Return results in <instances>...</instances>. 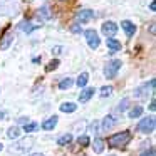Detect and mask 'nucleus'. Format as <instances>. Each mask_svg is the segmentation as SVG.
<instances>
[{
    "mask_svg": "<svg viewBox=\"0 0 156 156\" xmlns=\"http://www.w3.org/2000/svg\"><path fill=\"white\" fill-rule=\"evenodd\" d=\"M111 94H112L111 86H104V87H101V98H109Z\"/></svg>",
    "mask_w": 156,
    "mask_h": 156,
    "instance_id": "obj_26",
    "label": "nucleus"
},
{
    "mask_svg": "<svg viewBox=\"0 0 156 156\" xmlns=\"http://www.w3.org/2000/svg\"><path fill=\"white\" fill-rule=\"evenodd\" d=\"M2 148H4V146H2V143H0V151H2Z\"/></svg>",
    "mask_w": 156,
    "mask_h": 156,
    "instance_id": "obj_37",
    "label": "nucleus"
},
{
    "mask_svg": "<svg viewBox=\"0 0 156 156\" xmlns=\"http://www.w3.org/2000/svg\"><path fill=\"white\" fill-rule=\"evenodd\" d=\"M2 118H4V112H0V119H2Z\"/></svg>",
    "mask_w": 156,
    "mask_h": 156,
    "instance_id": "obj_36",
    "label": "nucleus"
},
{
    "mask_svg": "<svg viewBox=\"0 0 156 156\" xmlns=\"http://www.w3.org/2000/svg\"><path fill=\"white\" fill-rule=\"evenodd\" d=\"M71 30H72V32H81V27H79V24H72Z\"/></svg>",
    "mask_w": 156,
    "mask_h": 156,
    "instance_id": "obj_31",
    "label": "nucleus"
},
{
    "mask_svg": "<svg viewBox=\"0 0 156 156\" xmlns=\"http://www.w3.org/2000/svg\"><path fill=\"white\" fill-rule=\"evenodd\" d=\"M29 156H44V154H41V153H34V154H29Z\"/></svg>",
    "mask_w": 156,
    "mask_h": 156,
    "instance_id": "obj_35",
    "label": "nucleus"
},
{
    "mask_svg": "<svg viewBox=\"0 0 156 156\" xmlns=\"http://www.w3.org/2000/svg\"><path fill=\"white\" fill-rule=\"evenodd\" d=\"M98 129H99V128H98V121H94V122L91 124V131L96 134V133H98Z\"/></svg>",
    "mask_w": 156,
    "mask_h": 156,
    "instance_id": "obj_30",
    "label": "nucleus"
},
{
    "mask_svg": "<svg viewBox=\"0 0 156 156\" xmlns=\"http://www.w3.org/2000/svg\"><path fill=\"white\" fill-rule=\"evenodd\" d=\"M17 122H19V124H27V122H29V118H20Z\"/></svg>",
    "mask_w": 156,
    "mask_h": 156,
    "instance_id": "obj_32",
    "label": "nucleus"
},
{
    "mask_svg": "<svg viewBox=\"0 0 156 156\" xmlns=\"http://www.w3.org/2000/svg\"><path fill=\"white\" fill-rule=\"evenodd\" d=\"M86 41H87L89 47L94 49V51L99 47V44H101V42H99V35L96 30H86Z\"/></svg>",
    "mask_w": 156,
    "mask_h": 156,
    "instance_id": "obj_7",
    "label": "nucleus"
},
{
    "mask_svg": "<svg viewBox=\"0 0 156 156\" xmlns=\"http://www.w3.org/2000/svg\"><path fill=\"white\" fill-rule=\"evenodd\" d=\"M154 126H156L154 118H143L138 124V131L144 133V134H149V133L154 131Z\"/></svg>",
    "mask_w": 156,
    "mask_h": 156,
    "instance_id": "obj_4",
    "label": "nucleus"
},
{
    "mask_svg": "<svg viewBox=\"0 0 156 156\" xmlns=\"http://www.w3.org/2000/svg\"><path fill=\"white\" fill-rule=\"evenodd\" d=\"M39 128H41V126H39L37 122H29V124L24 126V131L25 133H34V131H37Z\"/></svg>",
    "mask_w": 156,
    "mask_h": 156,
    "instance_id": "obj_24",
    "label": "nucleus"
},
{
    "mask_svg": "<svg viewBox=\"0 0 156 156\" xmlns=\"http://www.w3.org/2000/svg\"><path fill=\"white\" fill-rule=\"evenodd\" d=\"M149 89H154V79L153 81H149V84H143V86H139V87H136L134 89V98H138V99H146L148 98V91Z\"/></svg>",
    "mask_w": 156,
    "mask_h": 156,
    "instance_id": "obj_5",
    "label": "nucleus"
},
{
    "mask_svg": "<svg viewBox=\"0 0 156 156\" xmlns=\"http://www.w3.org/2000/svg\"><path fill=\"white\" fill-rule=\"evenodd\" d=\"M72 84H74V81H72L71 77H66V79H62V81L59 82V89H62V91H66V89L72 87Z\"/></svg>",
    "mask_w": 156,
    "mask_h": 156,
    "instance_id": "obj_20",
    "label": "nucleus"
},
{
    "mask_svg": "<svg viewBox=\"0 0 156 156\" xmlns=\"http://www.w3.org/2000/svg\"><path fill=\"white\" fill-rule=\"evenodd\" d=\"M32 144H34V138H24V139H20V141L14 143L9 151H10L12 154H22V153L29 151V149L32 148Z\"/></svg>",
    "mask_w": 156,
    "mask_h": 156,
    "instance_id": "obj_2",
    "label": "nucleus"
},
{
    "mask_svg": "<svg viewBox=\"0 0 156 156\" xmlns=\"http://www.w3.org/2000/svg\"><path fill=\"white\" fill-rule=\"evenodd\" d=\"M118 124V116L114 114H108L104 119H102V131H109V129H112L114 126Z\"/></svg>",
    "mask_w": 156,
    "mask_h": 156,
    "instance_id": "obj_9",
    "label": "nucleus"
},
{
    "mask_svg": "<svg viewBox=\"0 0 156 156\" xmlns=\"http://www.w3.org/2000/svg\"><path fill=\"white\" fill-rule=\"evenodd\" d=\"M19 27H20V30H22V32H25V34H30L32 30H35V29H37L30 20H24V22H20V25H19Z\"/></svg>",
    "mask_w": 156,
    "mask_h": 156,
    "instance_id": "obj_14",
    "label": "nucleus"
},
{
    "mask_svg": "<svg viewBox=\"0 0 156 156\" xmlns=\"http://www.w3.org/2000/svg\"><path fill=\"white\" fill-rule=\"evenodd\" d=\"M14 39H15V35H14V32L12 30H9L7 34L2 37V41H0V51H5V49H9L10 47V44L14 42Z\"/></svg>",
    "mask_w": 156,
    "mask_h": 156,
    "instance_id": "obj_10",
    "label": "nucleus"
},
{
    "mask_svg": "<svg viewBox=\"0 0 156 156\" xmlns=\"http://www.w3.org/2000/svg\"><path fill=\"white\" fill-rule=\"evenodd\" d=\"M106 44H108V47H109V49H111V52L121 51V42L116 41L114 37H112V39H108V41H106Z\"/></svg>",
    "mask_w": 156,
    "mask_h": 156,
    "instance_id": "obj_15",
    "label": "nucleus"
},
{
    "mask_svg": "<svg viewBox=\"0 0 156 156\" xmlns=\"http://www.w3.org/2000/svg\"><path fill=\"white\" fill-rule=\"evenodd\" d=\"M92 96H94V87H86L84 91L79 94V102H87Z\"/></svg>",
    "mask_w": 156,
    "mask_h": 156,
    "instance_id": "obj_13",
    "label": "nucleus"
},
{
    "mask_svg": "<svg viewBox=\"0 0 156 156\" xmlns=\"http://www.w3.org/2000/svg\"><path fill=\"white\" fill-rule=\"evenodd\" d=\"M76 109H77V106L74 104V102H62L61 104V111L62 112H69V114H71V112H74Z\"/></svg>",
    "mask_w": 156,
    "mask_h": 156,
    "instance_id": "obj_16",
    "label": "nucleus"
},
{
    "mask_svg": "<svg viewBox=\"0 0 156 156\" xmlns=\"http://www.w3.org/2000/svg\"><path fill=\"white\" fill-rule=\"evenodd\" d=\"M141 114H143V108H141V106H136V108H133L131 111H129L128 116H129L131 119H136V118H139Z\"/></svg>",
    "mask_w": 156,
    "mask_h": 156,
    "instance_id": "obj_21",
    "label": "nucleus"
},
{
    "mask_svg": "<svg viewBox=\"0 0 156 156\" xmlns=\"http://www.w3.org/2000/svg\"><path fill=\"white\" fill-rule=\"evenodd\" d=\"M141 156H154V149H153V148H149L148 151H144Z\"/></svg>",
    "mask_w": 156,
    "mask_h": 156,
    "instance_id": "obj_29",
    "label": "nucleus"
},
{
    "mask_svg": "<svg viewBox=\"0 0 156 156\" xmlns=\"http://www.w3.org/2000/svg\"><path fill=\"white\" fill-rule=\"evenodd\" d=\"M57 116H51L49 119H45L44 122H42V129H45V131H52V129L57 126Z\"/></svg>",
    "mask_w": 156,
    "mask_h": 156,
    "instance_id": "obj_12",
    "label": "nucleus"
},
{
    "mask_svg": "<svg viewBox=\"0 0 156 156\" xmlns=\"http://www.w3.org/2000/svg\"><path fill=\"white\" fill-rule=\"evenodd\" d=\"M7 136L10 139H15V138H19L20 136V128L19 126H12V128H9V131H7Z\"/></svg>",
    "mask_w": 156,
    "mask_h": 156,
    "instance_id": "obj_18",
    "label": "nucleus"
},
{
    "mask_svg": "<svg viewBox=\"0 0 156 156\" xmlns=\"http://www.w3.org/2000/svg\"><path fill=\"white\" fill-rule=\"evenodd\" d=\"M59 2H64V0H59Z\"/></svg>",
    "mask_w": 156,
    "mask_h": 156,
    "instance_id": "obj_38",
    "label": "nucleus"
},
{
    "mask_svg": "<svg viewBox=\"0 0 156 156\" xmlns=\"http://www.w3.org/2000/svg\"><path fill=\"white\" fill-rule=\"evenodd\" d=\"M94 153H102L104 151V141L101 138H94Z\"/></svg>",
    "mask_w": 156,
    "mask_h": 156,
    "instance_id": "obj_19",
    "label": "nucleus"
},
{
    "mask_svg": "<svg viewBox=\"0 0 156 156\" xmlns=\"http://www.w3.org/2000/svg\"><path fill=\"white\" fill-rule=\"evenodd\" d=\"M87 81H89V74H87V72H82V74H79L77 81H76V84H77L79 87H86Z\"/></svg>",
    "mask_w": 156,
    "mask_h": 156,
    "instance_id": "obj_17",
    "label": "nucleus"
},
{
    "mask_svg": "<svg viewBox=\"0 0 156 156\" xmlns=\"http://www.w3.org/2000/svg\"><path fill=\"white\" fill-rule=\"evenodd\" d=\"M121 66H122V62L119 61V59H112V61H109L108 64H106V67H104V76L108 79H114L116 74H118V71L121 69Z\"/></svg>",
    "mask_w": 156,
    "mask_h": 156,
    "instance_id": "obj_3",
    "label": "nucleus"
},
{
    "mask_svg": "<svg viewBox=\"0 0 156 156\" xmlns=\"http://www.w3.org/2000/svg\"><path fill=\"white\" fill-rule=\"evenodd\" d=\"M129 141H131V133L122 131V133H118V134L111 136L108 139V144H109V148H124Z\"/></svg>",
    "mask_w": 156,
    "mask_h": 156,
    "instance_id": "obj_1",
    "label": "nucleus"
},
{
    "mask_svg": "<svg viewBox=\"0 0 156 156\" xmlns=\"http://www.w3.org/2000/svg\"><path fill=\"white\" fill-rule=\"evenodd\" d=\"M77 143H79V146H82V148H86V146H89V143H91V139H89V136L82 134V136H79V138H77Z\"/></svg>",
    "mask_w": 156,
    "mask_h": 156,
    "instance_id": "obj_25",
    "label": "nucleus"
},
{
    "mask_svg": "<svg viewBox=\"0 0 156 156\" xmlns=\"http://www.w3.org/2000/svg\"><path fill=\"white\" fill-rule=\"evenodd\" d=\"M128 106H129V99H128V98H124V99H122V101L118 104V111H119V112L126 111V109H128Z\"/></svg>",
    "mask_w": 156,
    "mask_h": 156,
    "instance_id": "obj_27",
    "label": "nucleus"
},
{
    "mask_svg": "<svg viewBox=\"0 0 156 156\" xmlns=\"http://www.w3.org/2000/svg\"><path fill=\"white\" fill-rule=\"evenodd\" d=\"M71 141H72V134H62L61 138L57 139V144L59 146H66V144H69Z\"/></svg>",
    "mask_w": 156,
    "mask_h": 156,
    "instance_id": "obj_22",
    "label": "nucleus"
},
{
    "mask_svg": "<svg viewBox=\"0 0 156 156\" xmlns=\"http://www.w3.org/2000/svg\"><path fill=\"white\" fill-rule=\"evenodd\" d=\"M156 109V102H154V99H153L151 102H149V111H154Z\"/></svg>",
    "mask_w": 156,
    "mask_h": 156,
    "instance_id": "obj_33",
    "label": "nucleus"
},
{
    "mask_svg": "<svg viewBox=\"0 0 156 156\" xmlns=\"http://www.w3.org/2000/svg\"><path fill=\"white\" fill-rule=\"evenodd\" d=\"M121 27H122V30L126 32V35H128L129 39L134 35V32H136V27H134V24L133 22H129V20H122L121 22Z\"/></svg>",
    "mask_w": 156,
    "mask_h": 156,
    "instance_id": "obj_11",
    "label": "nucleus"
},
{
    "mask_svg": "<svg viewBox=\"0 0 156 156\" xmlns=\"http://www.w3.org/2000/svg\"><path fill=\"white\" fill-rule=\"evenodd\" d=\"M57 66H59V61H57V59H54L52 62H49L47 67H45V69H47V71L51 72V71H54V69H57Z\"/></svg>",
    "mask_w": 156,
    "mask_h": 156,
    "instance_id": "obj_28",
    "label": "nucleus"
},
{
    "mask_svg": "<svg viewBox=\"0 0 156 156\" xmlns=\"http://www.w3.org/2000/svg\"><path fill=\"white\" fill-rule=\"evenodd\" d=\"M101 30H102V34H104L108 39H112L116 35V32H118V25H116L114 22H104Z\"/></svg>",
    "mask_w": 156,
    "mask_h": 156,
    "instance_id": "obj_8",
    "label": "nucleus"
},
{
    "mask_svg": "<svg viewBox=\"0 0 156 156\" xmlns=\"http://www.w3.org/2000/svg\"><path fill=\"white\" fill-rule=\"evenodd\" d=\"M92 19H94V12L89 10V9L79 10L77 14H76V20H77L79 24H87V22H91Z\"/></svg>",
    "mask_w": 156,
    "mask_h": 156,
    "instance_id": "obj_6",
    "label": "nucleus"
},
{
    "mask_svg": "<svg viewBox=\"0 0 156 156\" xmlns=\"http://www.w3.org/2000/svg\"><path fill=\"white\" fill-rule=\"evenodd\" d=\"M149 9H151V10H154V9H156V4H154V2H151V4H149Z\"/></svg>",
    "mask_w": 156,
    "mask_h": 156,
    "instance_id": "obj_34",
    "label": "nucleus"
},
{
    "mask_svg": "<svg viewBox=\"0 0 156 156\" xmlns=\"http://www.w3.org/2000/svg\"><path fill=\"white\" fill-rule=\"evenodd\" d=\"M44 19V20H49V19H51V14H49V7L47 5H44V7L41 9V10H39V19Z\"/></svg>",
    "mask_w": 156,
    "mask_h": 156,
    "instance_id": "obj_23",
    "label": "nucleus"
}]
</instances>
